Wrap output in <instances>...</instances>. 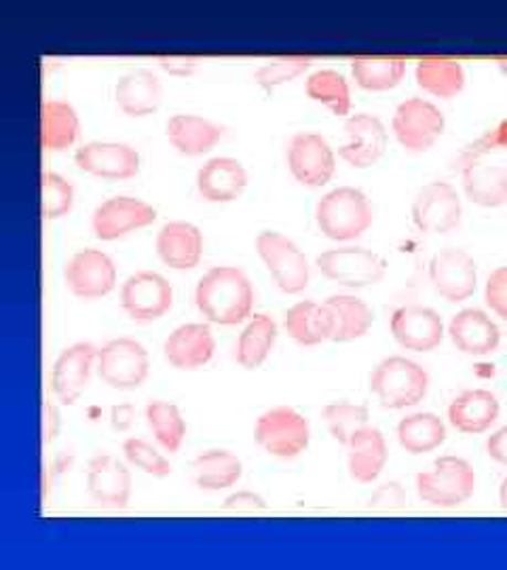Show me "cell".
Masks as SVG:
<instances>
[{
    "mask_svg": "<svg viewBox=\"0 0 507 570\" xmlns=\"http://www.w3.org/2000/svg\"><path fill=\"white\" fill-rule=\"evenodd\" d=\"M351 72L366 92H389L404 78L406 62L402 57H353Z\"/></svg>",
    "mask_w": 507,
    "mask_h": 570,
    "instance_id": "8d00e7d4",
    "label": "cell"
},
{
    "mask_svg": "<svg viewBox=\"0 0 507 570\" xmlns=\"http://www.w3.org/2000/svg\"><path fill=\"white\" fill-rule=\"evenodd\" d=\"M347 142L338 146V157L351 167L366 169L374 166L387 148V129L383 120L368 113H358L345 123Z\"/></svg>",
    "mask_w": 507,
    "mask_h": 570,
    "instance_id": "e0dca14e",
    "label": "cell"
},
{
    "mask_svg": "<svg viewBox=\"0 0 507 570\" xmlns=\"http://www.w3.org/2000/svg\"><path fill=\"white\" fill-rule=\"evenodd\" d=\"M321 416L328 425L330 435L337 440L338 444L347 446L358 431L368 428L370 412L366 405L337 402V404L326 405Z\"/></svg>",
    "mask_w": 507,
    "mask_h": 570,
    "instance_id": "ab89813d",
    "label": "cell"
},
{
    "mask_svg": "<svg viewBox=\"0 0 507 570\" xmlns=\"http://www.w3.org/2000/svg\"><path fill=\"white\" fill-rule=\"evenodd\" d=\"M97 351L99 349L92 342H76L55 359L51 370V391L62 404L73 405L83 395Z\"/></svg>",
    "mask_w": 507,
    "mask_h": 570,
    "instance_id": "d6986e66",
    "label": "cell"
},
{
    "mask_svg": "<svg viewBox=\"0 0 507 570\" xmlns=\"http://www.w3.org/2000/svg\"><path fill=\"white\" fill-rule=\"evenodd\" d=\"M311 64H314V60L305 57V55L275 57V60H268L265 66H261L258 71L254 72V81L266 92H273L275 87H279L284 83H291L292 78L300 76Z\"/></svg>",
    "mask_w": 507,
    "mask_h": 570,
    "instance_id": "b9f144b4",
    "label": "cell"
},
{
    "mask_svg": "<svg viewBox=\"0 0 507 570\" xmlns=\"http://www.w3.org/2000/svg\"><path fill=\"white\" fill-rule=\"evenodd\" d=\"M288 167L300 184L317 189L332 180L337 157L319 134H296L288 144Z\"/></svg>",
    "mask_w": 507,
    "mask_h": 570,
    "instance_id": "7c38bea8",
    "label": "cell"
},
{
    "mask_svg": "<svg viewBox=\"0 0 507 570\" xmlns=\"http://www.w3.org/2000/svg\"><path fill=\"white\" fill-rule=\"evenodd\" d=\"M254 437L268 454L277 458H294L307 451L311 429L309 421L288 405L266 410L256 421Z\"/></svg>",
    "mask_w": 507,
    "mask_h": 570,
    "instance_id": "5b68a950",
    "label": "cell"
},
{
    "mask_svg": "<svg viewBox=\"0 0 507 570\" xmlns=\"http://www.w3.org/2000/svg\"><path fill=\"white\" fill-rule=\"evenodd\" d=\"M74 163L97 178L127 180L140 171V155L129 144L87 142L76 148Z\"/></svg>",
    "mask_w": 507,
    "mask_h": 570,
    "instance_id": "ac0fdd59",
    "label": "cell"
},
{
    "mask_svg": "<svg viewBox=\"0 0 507 570\" xmlns=\"http://www.w3.org/2000/svg\"><path fill=\"white\" fill-rule=\"evenodd\" d=\"M444 125L446 120L440 108L423 97H411L402 102L391 120V129L398 142L411 152L430 150L444 134Z\"/></svg>",
    "mask_w": 507,
    "mask_h": 570,
    "instance_id": "52a82bcc",
    "label": "cell"
},
{
    "mask_svg": "<svg viewBox=\"0 0 507 570\" xmlns=\"http://www.w3.org/2000/svg\"><path fill=\"white\" fill-rule=\"evenodd\" d=\"M97 374L113 389H138L148 377V353L134 338L108 340L97 351Z\"/></svg>",
    "mask_w": 507,
    "mask_h": 570,
    "instance_id": "ba28073f",
    "label": "cell"
},
{
    "mask_svg": "<svg viewBox=\"0 0 507 570\" xmlns=\"http://www.w3.org/2000/svg\"><path fill=\"white\" fill-rule=\"evenodd\" d=\"M157 254L169 268H194L203 254L201 231L191 222H168L157 233Z\"/></svg>",
    "mask_w": 507,
    "mask_h": 570,
    "instance_id": "d4e9b609",
    "label": "cell"
},
{
    "mask_svg": "<svg viewBox=\"0 0 507 570\" xmlns=\"http://www.w3.org/2000/svg\"><path fill=\"white\" fill-rule=\"evenodd\" d=\"M499 71L504 72L507 76V60H499Z\"/></svg>",
    "mask_w": 507,
    "mask_h": 570,
    "instance_id": "db71d44e",
    "label": "cell"
},
{
    "mask_svg": "<svg viewBox=\"0 0 507 570\" xmlns=\"http://www.w3.org/2000/svg\"><path fill=\"white\" fill-rule=\"evenodd\" d=\"M416 493L434 507H460L476 493L474 467L461 456H440L432 472L416 475Z\"/></svg>",
    "mask_w": 507,
    "mask_h": 570,
    "instance_id": "277c9868",
    "label": "cell"
},
{
    "mask_svg": "<svg viewBox=\"0 0 507 570\" xmlns=\"http://www.w3.org/2000/svg\"><path fill=\"white\" fill-rule=\"evenodd\" d=\"M123 454L134 467L142 469L145 474L152 475V477H168L171 474L168 458L146 440H140V437L125 440Z\"/></svg>",
    "mask_w": 507,
    "mask_h": 570,
    "instance_id": "7bdbcfd3",
    "label": "cell"
},
{
    "mask_svg": "<svg viewBox=\"0 0 507 570\" xmlns=\"http://www.w3.org/2000/svg\"><path fill=\"white\" fill-rule=\"evenodd\" d=\"M161 83L146 68L123 74L115 85V99L127 117L152 115L161 104Z\"/></svg>",
    "mask_w": 507,
    "mask_h": 570,
    "instance_id": "484cf974",
    "label": "cell"
},
{
    "mask_svg": "<svg viewBox=\"0 0 507 570\" xmlns=\"http://www.w3.org/2000/svg\"><path fill=\"white\" fill-rule=\"evenodd\" d=\"M317 268L330 282L345 287H366L379 284L387 273V262L372 250L366 247H337L317 256Z\"/></svg>",
    "mask_w": 507,
    "mask_h": 570,
    "instance_id": "8992f818",
    "label": "cell"
},
{
    "mask_svg": "<svg viewBox=\"0 0 507 570\" xmlns=\"http://www.w3.org/2000/svg\"><path fill=\"white\" fill-rule=\"evenodd\" d=\"M305 92L315 102L326 104L337 117H345L351 110L349 85L340 72L330 68L315 71L305 83Z\"/></svg>",
    "mask_w": 507,
    "mask_h": 570,
    "instance_id": "f35d334b",
    "label": "cell"
},
{
    "mask_svg": "<svg viewBox=\"0 0 507 570\" xmlns=\"http://www.w3.org/2000/svg\"><path fill=\"white\" fill-rule=\"evenodd\" d=\"M166 134L169 144L180 155L199 157L216 146L224 134V127L197 115H173L166 125Z\"/></svg>",
    "mask_w": 507,
    "mask_h": 570,
    "instance_id": "83f0119b",
    "label": "cell"
},
{
    "mask_svg": "<svg viewBox=\"0 0 507 570\" xmlns=\"http://www.w3.org/2000/svg\"><path fill=\"white\" fill-rule=\"evenodd\" d=\"M157 62L168 74L189 76L199 68L201 57H194V55H159Z\"/></svg>",
    "mask_w": 507,
    "mask_h": 570,
    "instance_id": "7dc6e473",
    "label": "cell"
},
{
    "mask_svg": "<svg viewBox=\"0 0 507 570\" xmlns=\"http://www.w3.org/2000/svg\"><path fill=\"white\" fill-rule=\"evenodd\" d=\"M416 83L427 94L451 99L465 87V71L455 60H437L427 57L416 64Z\"/></svg>",
    "mask_w": 507,
    "mask_h": 570,
    "instance_id": "e575fe53",
    "label": "cell"
},
{
    "mask_svg": "<svg viewBox=\"0 0 507 570\" xmlns=\"http://www.w3.org/2000/svg\"><path fill=\"white\" fill-rule=\"evenodd\" d=\"M484 300L497 317L507 321V266H499L490 273L484 287Z\"/></svg>",
    "mask_w": 507,
    "mask_h": 570,
    "instance_id": "f6af8a7d",
    "label": "cell"
},
{
    "mask_svg": "<svg viewBox=\"0 0 507 570\" xmlns=\"http://www.w3.org/2000/svg\"><path fill=\"white\" fill-rule=\"evenodd\" d=\"M427 389L430 374L409 357H387L370 374V391L383 408L391 410H402L423 402Z\"/></svg>",
    "mask_w": 507,
    "mask_h": 570,
    "instance_id": "3957f363",
    "label": "cell"
},
{
    "mask_svg": "<svg viewBox=\"0 0 507 570\" xmlns=\"http://www.w3.org/2000/svg\"><path fill=\"white\" fill-rule=\"evenodd\" d=\"M319 231L332 241L362 238L372 226L374 212L362 190L340 187L324 194L315 208Z\"/></svg>",
    "mask_w": 507,
    "mask_h": 570,
    "instance_id": "7a4b0ae2",
    "label": "cell"
},
{
    "mask_svg": "<svg viewBox=\"0 0 507 570\" xmlns=\"http://www.w3.org/2000/svg\"><path fill=\"white\" fill-rule=\"evenodd\" d=\"M224 509H229V511H263L266 509V503L263 497H258L250 490H242L224 500Z\"/></svg>",
    "mask_w": 507,
    "mask_h": 570,
    "instance_id": "c3c4849f",
    "label": "cell"
},
{
    "mask_svg": "<svg viewBox=\"0 0 507 570\" xmlns=\"http://www.w3.org/2000/svg\"><path fill=\"white\" fill-rule=\"evenodd\" d=\"M446 440V428L434 412L409 414L398 425V442L411 454H425L435 451Z\"/></svg>",
    "mask_w": 507,
    "mask_h": 570,
    "instance_id": "836d02e7",
    "label": "cell"
},
{
    "mask_svg": "<svg viewBox=\"0 0 507 570\" xmlns=\"http://www.w3.org/2000/svg\"><path fill=\"white\" fill-rule=\"evenodd\" d=\"M391 334L400 347L416 353H430L444 340V324L434 309L406 305L393 310Z\"/></svg>",
    "mask_w": 507,
    "mask_h": 570,
    "instance_id": "2e32d148",
    "label": "cell"
},
{
    "mask_svg": "<svg viewBox=\"0 0 507 570\" xmlns=\"http://www.w3.org/2000/svg\"><path fill=\"white\" fill-rule=\"evenodd\" d=\"M507 152V119L501 120L495 129L486 131L480 140L467 146L461 155L460 163L465 167L467 163H474L478 161L484 155H490V152Z\"/></svg>",
    "mask_w": 507,
    "mask_h": 570,
    "instance_id": "ee69618b",
    "label": "cell"
},
{
    "mask_svg": "<svg viewBox=\"0 0 507 570\" xmlns=\"http://www.w3.org/2000/svg\"><path fill=\"white\" fill-rule=\"evenodd\" d=\"M73 184L60 173L45 171L41 176V214L45 220H57L73 210Z\"/></svg>",
    "mask_w": 507,
    "mask_h": 570,
    "instance_id": "60d3db41",
    "label": "cell"
},
{
    "mask_svg": "<svg viewBox=\"0 0 507 570\" xmlns=\"http://www.w3.org/2000/svg\"><path fill=\"white\" fill-rule=\"evenodd\" d=\"M256 252L282 292L300 294L309 285V262L291 239L265 231L256 238Z\"/></svg>",
    "mask_w": 507,
    "mask_h": 570,
    "instance_id": "9c48e42d",
    "label": "cell"
},
{
    "mask_svg": "<svg viewBox=\"0 0 507 570\" xmlns=\"http://www.w3.org/2000/svg\"><path fill=\"white\" fill-rule=\"evenodd\" d=\"M430 279L444 300L463 303L476 292L478 266L465 250L446 247L430 262Z\"/></svg>",
    "mask_w": 507,
    "mask_h": 570,
    "instance_id": "8fae6325",
    "label": "cell"
},
{
    "mask_svg": "<svg viewBox=\"0 0 507 570\" xmlns=\"http://www.w3.org/2000/svg\"><path fill=\"white\" fill-rule=\"evenodd\" d=\"M277 338V326L268 315H254L237 340V361L245 370H256L265 363Z\"/></svg>",
    "mask_w": 507,
    "mask_h": 570,
    "instance_id": "d590c367",
    "label": "cell"
},
{
    "mask_svg": "<svg viewBox=\"0 0 507 570\" xmlns=\"http://www.w3.org/2000/svg\"><path fill=\"white\" fill-rule=\"evenodd\" d=\"M64 279L74 296L94 300L110 294L117 284V268L99 250H81L64 266Z\"/></svg>",
    "mask_w": 507,
    "mask_h": 570,
    "instance_id": "4fadbf2b",
    "label": "cell"
},
{
    "mask_svg": "<svg viewBox=\"0 0 507 570\" xmlns=\"http://www.w3.org/2000/svg\"><path fill=\"white\" fill-rule=\"evenodd\" d=\"M131 419H134V405H115L113 412H110L113 428L119 429V431H125V429L129 428V425H131Z\"/></svg>",
    "mask_w": 507,
    "mask_h": 570,
    "instance_id": "816d5d0a",
    "label": "cell"
},
{
    "mask_svg": "<svg viewBox=\"0 0 507 570\" xmlns=\"http://www.w3.org/2000/svg\"><path fill=\"white\" fill-rule=\"evenodd\" d=\"M461 178L463 190L472 203L480 208L507 205V167L474 161L463 167Z\"/></svg>",
    "mask_w": 507,
    "mask_h": 570,
    "instance_id": "f546056e",
    "label": "cell"
},
{
    "mask_svg": "<svg viewBox=\"0 0 507 570\" xmlns=\"http://www.w3.org/2000/svg\"><path fill=\"white\" fill-rule=\"evenodd\" d=\"M242 472V461L229 451L203 452L193 461L194 484L210 493L235 486Z\"/></svg>",
    "mask_w": 507,
    "mask_h": 570,
    "instance_id": "d6a6232c",
    "label": "cell"
},
{
    "mask_svg": "<svg viewBox=\"0 0 507 570\" xmlns=\"http://www.w3.org/2000/svg\"><path fill=\"white\" fill-rule=\"evenodd\" d=\"M448 336L465 356H490L501 345L499 326L480 309L460 310L448 324Z\"/></svg>",
    "mask_w": 507,
    "mask_h": 570,
    "instance_id": "44dd1931",
    "label": "cell"
},
{
    "mask_svg": "<svg viewBox=\"0 0 507 570\" xmlns=\"http://www.w3.org/2000/svg\"><path fill=\"white\" fill-rule=\"evenodd\" d=\"M173 292L168 279L155 271H140L122 285V307L136 321H155L168 313Z\"/></svg>",
    "mask_w": 507,
    "mask_h": 570,
    "instance_id": "5bb4252c",
    "label": "cell"
},
{
    "mask_svg": "<svg viewBox=\"0 0 507 570\" xmlns=\"http://www.w3.org/2000/svg\"><path fill=\"white\" fill-rule=\"evenodd\" d=\"M499 500H501V507L507 509V477L501 482V488H499Z\"/></svg>",
    "mask_w": 507,
    "mask_h": 570,
    "instance_id": "f5cc1de1",
    "label": "cell"
},
{
    "mask_svg": "<svg viewBox=\"0 0 507 570\" xmlns=\"http://www.w3.org/2000/svg\"><path fill=\"white\" fill-rule=\"evenodd\" d=\"M194 303L208 321L218 326H235L250 317L254 289L240 268L214 266L194 287Z\"/></svg>",
    "mask_w": 507,
    "mask_h": 570,
    "instance_id": "6da1fadb",
    "label": "cell"
},
{
    "mask_svg": "<svg viewBox=\"0 0 507 570\" xmlns=\"http://www.w3.org/2000/svg\"><path fill=\"white\" fill-rule=\"evenodd\" d=\"M57 429H60V416H57V408L47 402L43 408V433H45V440L53 442L55 435H57Z\"/></svg>",
    "mask_w": 507,
    "mask_h": 570,
    "instance_id": "f907efd6",
    "label": "cell"
},
{
    "mask_svg": "<svg viewBox=\"0 0 507 570\" xmlns=\"http://www.w3.org/2000/svg\"><path fill=\"white\" fill-rule=\"evenodd\" d=\"M412 220L421 233L446 235L461 224V199L448 182H432L419 190L412 203Z\"/></svg>",
    "mask_w": 507,
    "mask_h": 570,
    "instance_id": "30bf717a",
    "label": "cell"
},
{
    "mask_svg": "<svg viewBox=\"0 0 507 570\" xmlns=\"http://www.w3.org/2000/svg\"><path fill=\"white\" fill-rule=\"evenodd\" d=\"M78 115L64 99H47L41 106V146L49 152L71 148L78 138Z\"/></svg>",
    "mask_w": 507,
    "mask_h": 570,
    "instance_id": "4dcf8cb0",
    "label": "cell"
},
{
    "mask_svg": "<svg viewBox=\"0 0 507 570\" xmlns=\"http://www.w3.org/2000/svg\"><path fill=\"white\" fill-rule=\"evenodd\" d=\"M87 490L99 507L123 509L131 495V475L113 454H97L87 465Z\"/></svg>",
    "mask_w": 507,
    "mask_h": 570,
    "instance_id": "ffe728a7",
    "label": "cell"
},
{
    "mask_svg": "<svg viewBox=\"0 0 507 570\" xmlns=\"http://www.w3.org/2000/svg\"><path fill=\"white\" fill-rule=\"evenodd\" d=\"M284 326L292 338L303 347H315L332 336V317L324 305L300 300L286 310Z\"/></svg>",
    "mask_w": 507,
    "mask_h": 570,
    "instance_id": "1f68e13d",
    "label": "cell"
},
{
    "mask_svg": "<svg viewBox=\"0 0 507 570\" xmlns=\"http://www.w3.org/2000/svg\"><path fill=\"white\" fill-rule=\"evenodd\" d=\"M409 505V495L398 482H387L379 486L370 499V509L374 511H398Z\"/></svg>",
    "mask_w": 507,
    "mask_h": 570,
    "instance_id": "bcb514c9",
    "label": "cell"
},
{
    "mask_svg": "<svg viewBox=\"0 0 507 570\" xmlns=\"http://www.w3.org/2000/svg\"><path fill=\"white\" fill-rule=\"evenodd\" d=\"M486 452H488V456L493 461L507 465V425L506 428L497 429L495 433L488 435Z\"/></svg>",
    "mask_w": 507,
    "mask_h": 570,
    "instance_id": "681fc988",
    "label": "cell"
},
{
    "mask_svg": "<svg viewBox=\"0 0 507 570\" xmlns=\"http://www.w3.org/2000/svg\"><path fill=\"white\" fill-rule=\"evenodd\" d=\"M347 451H349V474L353 479L370 484L383 474L389 452H387L385 435L381 433V429L368 425L362 431H358L347 444Z\"/></svg>",
    "mask_w": 507,
    "mask_h": 570,
    "instance_id": "4316f807",
    "label": "cell"
},
{
    "mask_svg": "<svg viewBox=\"0 0 507 570\" xmlns=\"http://www.w3.org/2000/svg\"><path fill=\"white\" fill-rule=\"evenodd\" d=\"M157 220V212L142 199L113 197L97 205L92 214V231L102 241L125 238L131 231L145 229Z\"/></svg>",
    "mask_w": 507,
    "mask_h": 570,
    "instance_id": "9a60e30c",
    "label": "cell"
},
{
    "mask_svg": "<svg viewBox=\"0 0 507 570\" xmlns=\"http://www.w3.org/2000/svg\"><path fill=\"white\" fill-rule=\"evenodd\" d=\"M146 423L152 429L155 440L161 444L163 451H180L184 435H187V423L178 410V405L163 400H155L146 405Z\"/></svg>",
    "mask_w": 507,
    "mask_h": 570,
    "instance_id": "74e56055",
    "label": "cell"
},
{
    "mask_svg": "<svg viewBox=\"0 0 507 570\" xmlns=\"http://www.w3.org/2000/svg\"><path fill=\"white\" fill-rule=\"evenodd\" d=\"M247 184V173L237 159L216 157L197 171V190L210 203L235 201Z\"/></svg>",
    "mask_w": 507,
    "mask_h": 570,
    "instance_id": "603a6c76",
    "label": "cell"
},
{
    "mask_svg": "<svg viewBox=\"0 0 507 570\" xmlns=\"http://www.w3.org/2000/svg\"><path fill=\"white\" fill-rule=\"evenodd\" d=\"M166 359L178 370H197L212 361L216 353V340L210 326L184 324L169 334L163 345Z\"/></svg>",
    "mask_w": 507,
    "mask_h": 570,
    "instance_id": "7402d4cb",
    "label": "cell"
},
{
    "mask_svg": "<svg viewBox=\"0 0 507 570\" xmlns=\"http://www.w3.org/2000/svg\"><path fill=\"white\" fill-rule=\"evenodd\" d=\"M499 412L501 405L495 393L486 389H469L448 405V421L461 433L478 435L497 423Z\"/></svg>",
    "mask_w": 507,
    "mask_h": 570,
    "instance_id": "cb8c5ba5",
    "label": "cell"
},
{
    "mask_svg": "<svg viewBox=\"0 0 507 570\" xmlns=\"http://www.w3.org/2000/svg\"><path fill=\"white\" fill-rule=\"evenodd\" d=\"M324 307L332 317V336L335 342H349L362 338L374 324V313L362 298L349 294H335L324 300Z\"/></svg>",
    "mask_w": 507,
    "mask_h": 570,
    "instance_id": "f1b7e54d",
    "label": "cell"
}]
</instances>
